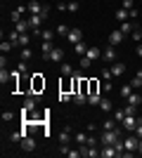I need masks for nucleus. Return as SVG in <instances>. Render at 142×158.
<instances>
[{
  "label": "nucleus",
  "mask_w": 142,
  "mask_h": 158,
  "mask_svg": "<svg viewBox=\"0 0 142 158\" xmlns=\"http://www.w3.org/2000/svg\"><path fill=\"white\" fill-rule=\"evenodd\" d=\"M26 12H31V14H43V17L47 19V14H50V7H47V5H41L38 0H31V2L26 5Z\"/></svg>",
  "instance_id": "nucleus-1"
},
{
  "label": "nucleus",
  "mask_w": 142,
  "mask_h": 158,
  "mask_svg": "<svg viewBox=\"0 0 142 158\" xmlns=\"http://www.w3.org/2000/svg\"><path fill=\"white\" fill-rule=\"evenodd\" d=\"M43 90H45V78H43L41 73H33V76H31V92L41 94Z\"/></svg>",
  "instance_id": "nucleus-2"
},
{
  "label": "nucleus",
  "mask_w": 142,
  "mask_h": 158,
  "mask_svg": "<svg viewBox=\"0 0 142 158\" xmlns=\"http://www.w3.org/2000/svg\"><path fill=\"white\" fill-rule=\"evenodd\" d=\"M118 139H121V137H118V127H116V130H104L100 142H102V146H104V144H116Z\"/></svg>",
  "instance_id": "nucleus-3"
},
{
  "label": "nucleus",
  "mask_w": 142,
  "mask_h": 158,
  "mask_svg": "<svg viewBox=\"0 0 142 158\" xmlns=\"http://www.w3.org/2000/svg\"><path fill=\"white\" fill-rule=\"evenodd\" d=\"M36 106H38V94H36V92H28L26 99H24V106H21V109H26V111H36Z\"/></svg>",
  "instance_id": "nucleus-4"
},
{
  "label": "nucleus",
  "mask_w": 142,
  "mask_h": 158,
  "mask_svg": "<svg viewBox=\"0 0 142 158\" xmlns=\"http://www.w3.org/2000/svg\"><path fill=\"white\" fill-rule=\"evenodd\" d=\"M123 144H126V151H137V146H140V139L135 137V135H128V137L123 139Z\"/></svg>",
  "instance_id": "nucleus-5"
},
{
  "label": "nucleus",
  "mask_w": 142,
  "mask_h": 158,
  "mask_svg": "<svg viewBox=\"0 0 142 158\" xmlns=\"http://www.w3.org/2000/svg\"><path fill=\"white\" fill-rule=\"evenodd\" d=\"M121 127L126 132H133L137 127V116H126V118H123V123H121Z\"/></svg>",
  "instance_id": "nucleus-6"
},
{
  "label": "nucleus",
  "mask_w": 142,
  "mask_h": 158,
  "mask_svg": "<svg viewBox=\"0 0 142 158\" xmlns=\"http://www.w3.org/2000/svg\"><path fill=\"white\" fill-rule=\"evenodd\" d=\"M102 158H118V151H116V146L114 144H104L102 146V151H100Z\"/></svg>",
  "instance_id": "nucleus-7"
},
{
  "label": "nucleus",
  "mask_w": 142,
  "mask_h": 158,
  "mask_svg": "<svg viewBox=\"0 0 142 158\" xmlns=\"http://www.w3.org/2000/svg\"><path fill=\"white\" fill-rule=\"evenodd\" d=\"M123 38H126V33H123L121 28H116V31H111V33H109V45H111V47H116V45H118V43H121Z\"/></svg>",
  "instance_id": "nucleus-8"
},
{
  "label": "nucleus",
  "mask_w": 142,
  "mask_h": 158,
  "mask_svg": "<svg viewBox=\"0 0 142 158\" xmlns=\"http://www.w3.org/2000/svg\"><path fill=\"white\" fill-rule=\"evenodd\" d=\"M19 144H21V151H33L36 149V139L31 137V135H24V139H21Z\"/></svg>",
  "instance_id": "nucleus-9"
},
{
  "label": "nucleus",
  "mask_w": 142,
  "mask_h": 158,
  "mask_svg": "<svg viewBox=\"0 0 142 158\" xmlns=\"http://www.w3.org/2000/svg\"><path fill=\"white\" fill-rule=\"evenodd\" d=\"M67 40L71 43V45H76V43H81V40H83V33H81V28H71V31L67 33Z\"/></svg>",
  "instance_id": "nucleus-10"
},
{
  "label": "nucleus",
  "mask_w": 142,
  "mask_h": 158,
  "mask_svg": "<svg viewBox=\"0 0 142 158\" xmlns=\"http://www.w3.org/2000/svg\"><path fill=\"white\" fill-rule=\"evenodd\" d=\"M62 57H64V50H62V47H54L52 52L45 54L43 59H47V61H59V64H62Z\"/></svg>",
  "instance_id": "nucleus-11"
},
{
  "label": "nucleus",
  "mask_w": 142,
  "mask_h": 158,
  "mask_svg": "<svg viewBox=\"0 0 142 158\" xmlns=\"http://www.w3.org/2000/svg\"><path fill=\"white\" fill-rule=\"evenodd\" d=\"M102 59L107 61V64H114V61H116V50L111 45H107V50L102 52Z\"/></svg>",
  "instance_id": "nucleus-12"
},
{
  "label": "nucleus",
  "mask_w": 142,
  "mask_h": 158,
  "mask_svg": "<svg viewBox=\"0 0 142 158\" xmlns=\"http://www.w3.org/2000/svg\"><path fill=\"white\" fill-rule=\"evenodd\" d=\"M14 31H17V33H28V31H31V24H28V19H19L17 24H14Z\"/></svg>",
  "instance_id": "nucleus-13"
},
{
  "label": "nucleus",
  "mask_w": 142,
  "mask_h": 158,
  "mask_svg": "<svg viewBox=\"0 0 142 158\" xmlns=\"http://www.w3.org/2000/svg\"><path fill=\"white\" fill-rule=\"evenodd\" d=\"M83 57H88V59H102V54H100V47H95V45H90L88 47V52H85V54H83Z\"/></svg>",
  "instance_id": "nucleus-14"
},
{
  "label": "nucleus",
  "mask_w": 142,
  "mask_h": 158,
  "mask_svg": "<svg viewBox=\"0 0 142 158\" xmlns=\"http://www.w3.org/2000/svg\"><path fill=\"white\" fill-rule=\"evenodd\" d=\"M43 19H45L43 14H31V17H28V24H31V28H38V26L43 24Z\"/></svg>",
  "instance_id": "nucleus-15"
},
{
  "label": "nucleus",
  "mask_w": 142,
  "mask_h": 158,
  "mask_svg": "<svg viewBox=\"0 0 142 158\" xmlns=\"http://www.w3.org/2000/svg\"><path fill=\"white\" fill-rule=\"evenodd\" d=\"M52 50H54L52 40H41V52H43V57H45V54H50Z\"/></svg>",
  "instance_id": "nucleus-16"
},
{
  "label": "nucleus",
  "mask_w": 142,
  "mask_h": 158,
  "mask_svg": "<svg viewBox=\"0 0 142 158\" xmlns=\"http://www.w3.org/2000/svg\"><path fill=\"white\" fill-rule=\"evenodd\" d=\"M111 73H114V76H123V73H126V64L114 61V64H111Z\"/></svg>",
  "instance_id": "nucleus-17"
},
{
  "label": "nucleus",
  "mask_w": 142,
  "mask_h": 158,
  "mask_svg": "<svg viewBox=\"0 0 142 158\" xmlns=\"http://www.w3.org/2000/svg\"><path fill=\"white\" fill-rule=\"evenodd\" d=\"M85 102H88V94L85 92H74V104L76 106H83Z\"/></svg>",
  "instance_id": "nucleus-18"
},
{
  "label": "nucleus",
  "mask_w": 142,
  "mask_h": 158,
  "mask_svg": "<svg viewBox=\"0 0 142 158\" xmlns=\"http://www.w3.org/2000/svg\"><path fill=\"white\" fill-rule=\"evenodd\" d=\"M24 10H26L24 5H21V7H14V10H12V14H10V17H12V21H14V24H17V21L21 19V14H24Z\"/></svg>",
  "instance_id": "nucleus-19"
},
{
  "label": "nucleus",
  "mask_w": 142,
  "mask_h": 158,
  "mask_svg": "<svg viewBox=\"0 0 142 158\" xmlns=\"http://www.w3.org/2000/svg\"><path fill=\"white\" fill-rule=\"evenodd\" d=\"M74 52L78 54V57H83V54L88 52V45H85V43L81 40V43H76V45H74Z\"/></svg>",
  "instance_id": "nucleus-20"
},
{
  "label": "nucleus",
  "mask_w": 142,
  "mask_h": 158,
  "mask_svg": "<svg viewBox=\"0 0 142 158\" xmlns=\"http://www.w3.org/2000/svg\"><path fill=\"white\" fill-rule=\"evenodd\" d=\"M130 85H133V90H140V87H142V71L135 73V78L130 80Z\"/></svg>",
  "instance_id": "nucleus-21"
},
{
  "label": "nucleus",
  "mask_w": 142,
  "mask_h": 158,
  "mask_svg": "<svg viewBox=\"0 0 142 158\" xmlns=\"http://www.w3.org/2000/svg\"><path fill=\"white\" fill-rule=\"evenodd\" d=\"M118 94H121L123 99H128L130 94H133V85H130V83H128V85H121V90H118Z\"/></svg>",
  "instance_id": "nucleus-22"
},
{
  "label": "nucleus",
  "mask_w": 142,
  "mask_h": 158,
  "mask_svg": "<svg viewBox=\"0 0 142 158\" xmlns=\"http://www.w3.org/2000/svg\"><path fill=\"white\" fill-rule=\"evenodd\" d=\"M100 109H102V111H114V104H111V99H104V97H102V102H100Z\"/></svg>",
  "instance_id": "nucleus-23"
},
{
  "label": "nucleus",
  "mask_w": 142,
  "mask_h": 158,
  "mask_svg": "<svg viewBox=\"0 0 142 158\" xmlns=\"http://www.w3.org/2000/svg\"><path fill=\"white\" fill-rule=\"evenodd\" d=\"M111 116H114V118H116V123H118V125H121V123H123V118H126V116H128V113H126V109H116V111L111 113Z\"/></svg>",
  "instance_id": "nucleus-24"
},
{
  "label": "nucleus",
  "mask_w": 142,
  "mask_h": 158,
  "mask_svg": "<svg viewBox=\"0 0 142 158\" xmlns=\"http://www.w3.org/2000/svg\"><path fill=\"white\" fill-rule=\"evenodd\" d=\"M100 102H102L100 92H95V94H88V104H90V106H100Z\"/></svg>",
  "instance_id": "nucleus-25"
},
{
  "label": "nucleus",
  "mask_w": 142,
  "mask_h": 158,
  "mask_svg": "<svg viewBox=\"0 0 142 158\" xmlns=\"http://www.w3.org/2000/svg\"><path fill=\"white\" fill-rule=\"evenodd\" d=\"M128 104H133V106H140V104H142V94L133 92V94L128 97Z\"/></svg>",
  "instance_id": "nucleus-26"
},
{
  "label": "nucleus",
  "mask_w": 142,
  "mask_h": 158,
  "mask_svg": "<svg viewBox=\"0 0 142 158\" xmlns=\"http://www.w3.org/2000/svg\"><path fill=\"white\" fill-rule=\"evenodd\" d=\"M12 47H14V43H12V40H2V43H0V52H2V54H7L10 50H12Z\"/></svg>",
  "instance_id": "nucleus-27"
},
{
  "label": "nucleus",
  "mask_w": 142,
  "mask_h": 158,
  "mask_svg": "<svg viewBox=\"0 0 142 158\" xmlns=\"http://www.w3.org/2000/svg\"><path fill=\"white\" fill-rule=\"evenodd\" d=\"M102 127H104V130H116V127H118V123H116V118L111 116L109 120H104V125H102Z\"/></svg>",
  "instance_id": "nucleus-28"
},
{
  "label": "nucleus",
  "mask_w": 142,
  "mask_h": 158,
  "mask_svg": "<svg viewBox=\"0 0 142 158\" xmlns=\"http://www.w3.org/2000/svg\"><path fill=\"white\" fill-rule=\"evenodd\" d=\"M59 102H62V104H67V102H74V92H62V90H59Z\"/></svg>",
  "instance_id": "nucleus-29"
},
{
  "label": "nucleus",
  "mask_w": 142,
  "mask_h": 158,
  "mask_svg": "<svg viewBox=\"0 0 142 158\" xmlns=\"http://www.w3.org/2000/svg\"><path fill=\"white\" fill-rule=\"evenodd\" d=\"M62 76H74V66L67 64V61H62Z\"/></svg>",
  "instance_id": "nucleus-30"
},
{
  "label": "nucleus",
  "mask_w": 142,
  "mask_h": 158,
  "mask_svg": "<svg viewBox=\"0 0 142 158\" xmlns=\"http://www.w3.org/2000/svg\"><path fill=\"white\" fill-rule=\"evenodd\" d=\"M116 19H121V21H128V19H130V17H128V10L118 7V10H116Z\"/></svg>",
  "instance_id": "nucleus-31"
},
{
  "label": "nucleus",
  "mask_w": 142,
  "mask_h": 158,
  "mask_svg": "<svg viewBox=\"0 0 142 158\" xmlns=\"http://www.w3.org/2000/svg\"><path fill=\"white\" fill-rule=\"evenodd\" d=\"M28 43H31L28 33H21V35H19V40H17V45H21V47H28Z\"/></svg>",
  "instance_id": "nucleus-32"
},
{
  "label": "nucleus",
  "mask_w": 142,
  "mask_h": 158,
  "mask_svg": "<svg viewBox=\"0 0 142 158\" xmlns=\"http://www.w3.org/2000/svg\"><path fill=\"white\" fill-rule=\"evenodd\" d=\"M24 139V130H19V132H10V142H21Z\"/></svg>",
  "instance_id": "nucleus-33"
},
{
  "label": "nucleus",
  "mask_w": 142,
  "mask_h": 158,
  "mask_svg": "<svg viewBox=\"0 0 142 158\" xmlns=\"http://www.w3.org/2000/svg\"><path fill=\"white\" fill-rule=\"evenodd\" d=\"M88 85H90V92L88 94H95V92H100V83H97V80H88Z\"/></svg>",
  "instance_id": "nucleus-34"
},
{
  "label": "nucleus",
  "mask_w": 142,
  "mask_h": 158,
  "mask_svg": "<svg viewBox=\"0 0 142 158\" xmlns=\"http://www.w3.org/2000/svg\"><path fill=\"white\" fill-rule=\"evenodd\" d=\"M121 31L128 35V33H133V24H130V19L128 21H121Z\"/></svg>",
  "instance_id": "nucleus-35"
},
{
  "label": "nucleus",
  "mask_w": 142,
  "mask_h": 158,
  "mask_svg": "<svg viewBox=\"0 0 142 158\" xmlns=\"http://www.w3.org/2000/svg\"><path fill=\"white\" fill-rule=\"evenodd\" d=\"M71 130H64V132H59V144H67L69 139H71V135H69Z\"/></svg>",
  "instance_id": "nucleus-36"
},
{
  "label": "nucleus",
  "mask_w": 142,
  "mask_h": 158,
  "mask_svg": "<svg viewBox=\"0 0 142 158\" xmlns=\"http://www.w3.org/2000/svg\"><path fill=\"white\" fill-rule=\"evenodd\" d=\"M31 57H33V52H31V47H24V50H21V59H24V61H28Z\"/></svg>",
  "instance_id": "nucleus-37"
},
{
  "label": "nucleus",
  "mask_w": 142,
  "mask_h": 158,
  "mask_svg": "<svg viewBox=\"0 0 142 158\" xmlns=\"http://www.w3.org/2000/svg\"><path fill=\"white\" fill-rule=\"evenodd\" d=\"M10 76H12V73H7V69H5V66H2V71H0V83L5 85L7 80H10Z\"/></svg>",
  "instance_id": "nucleus-38"
},
{
  "label": "nucleus",
  "mask_w": 142,
  "mask_h": 158,
  "mask_svg": "<svg viewBox=\"0 0 142 158\" xmlns=\"http://www.w3.org/2000/svg\"><path fill=\"white\" fill-rule=\"evenodd\" d=\"M57 31H41V40H52Z\"/></svg>",
  "instance_id": "nucleus-39"
},
{
  "label": "nucleus",
  "mask_w": 142,
  "mask_h": 158,
  "mask_svg": "<svg viewBox=\"0 0 142 158\" xmlns=\"http://www.w3.org/2000/svg\"><path fill=\"white\" fill-rule=\"evenodd\" d=\"M54 31L59 33V35H64V38H67V33H69V31H71V28H69V26H64V24H59V26L54 28Z\"/></svg>",
  "instance_id": "nucleus-40"
},
{
  "label": "nucleus",
  "mask_w": 142,
  "mask_h": 158,
  "mask_svg": "<svg viewBox=\"0 0 142 158\" xmlns=\"http://www.w3.org/2000/svg\"><path fill=\"white\" fill-rule=\"evenodd\" d=\"M81 59V69L85 71V69H90V64H93V59H88V57H78Z\"/></svg>",
  "instance_id": "nucleus-41"
},
{
  "label": "nucleus",
  "mask_w": 142,
  "mask_h": 158,
  "mask_svg": "<svg viewBox=\"0 0 142 158\" xmlns=\"http://www.w3.org/2000/svg\"><path fill=\"white\" fill-rule=\"evenodd\" d=\"M76 142H78V144H88V135H85V132H78V135H76Z\"/></svg>",
  "instance_id": "nucleus-42"
},
{
  "label": "nucleus",
  "mask_w": 142,
  "mask_h": 158,
  "mask_svg": "<svg viewBox=\"0 0 142 158\" xmlns=\"http://www.w3.org/2000/svg\"><path fill=\"white\" fill-rule=\"evenodd\" d=\"M121 7H123V10H133V7H135V0H123Z\"/></svg>",
  "instance_id": "nucleus-43"
},
{
  "label": "nucleus",
  "mask_w": 142,
  "mask_h": 158,
  "mask_svg": "<svg viewBox=\"0 0 142 158\" xmlns=\"http://www.w3.org/2000/svg\"><path fill=\"white\" fill-rule=\"evenodd\" d=\"M126 113H128V116H137V106L128 104V106H126Z\"/></svg>",
  "instance_id": "nucleus-44"
},
{
  "label": "nucleus",
  "mask_w": 142,
  "mask_h": 158,
  "mask_svg": "<svg viewBox=\"0 0 142 158\" xmlns=\"http://www.w3.org/2000/svg\"><path fill=\"white\" fill-rule=\"evenodd\" d=\"M102 78H104V80H111V78H114L111 69H104V71H102Z\"/></svg>",
  "instance_id": "nucleus-45"
},
{
  "label": "nucleus",
  "mask_w": 142,
  "mask_h": 158,
  "mask_svg": "<svg viewBox=\"0 0 142 158\" xmlns=\"http://www.w3.org/2000/svg\"><path fill=\"white\" fill-rule=\"evenodd\" d=\"M17 69H19V71L24 73V76H26V71H28V66H26V61H24V59H21L19 64H17Z\"/></svg>",
  "instance_id": "nucleus-46"
},
{
  "label": "nucleus",
  "mask_w": 142,
  "mask_h": 158,
  "mask_svg": "<svg viewBox=\"0 0 142 158\" xmlns=\"http://www.w3.org/2000/svg\"><path fill=\"white\" fill-rule=\"evenodd\" d=\"M12 118H14V113H12V111H2V120H5V123H10Z\"/></svg>",
  "instance_id": "nucleus-47"
},
{
  "label": "nucleus",
  "mask_w": 142,
  "mask_h": 158,
  "mask_svg": "<svg viewBox=\"0 0 142 158\" xmlns=\"http://www.w3.org/2000/svg\"><path fill=\"white\" fill-rule=\"evenodd\" d=\"M130 35H133V40H135V43H140V40H142V31H133Z\"/></svg>",
  "instance_id": "nucleus-48"
},
{
  "label": "nucleus",
  "mask_w": 142,
  "mask_h": 158,
  "mask_svg": "<svg viewBox=\"0 0 142 158\" xmlns=\"http://www.w3.org/2000/svg\"><path fill=\"white\" fill-rule=\"evenodd\" d=\"M102 87H104V92H111V90H114V85H111V80H104V85H102Z\"/></svg>",
  "instance_id": "nucleus-49"
},
{
  "label": "nucleus",
  "mask_w": 142,
  "mask_h": 158,
  "mask_svg": "<svg viewBox=\"0 0 142 158\" xmlns=\"http://www.w3.org/2000/svg\"><path fill=\"white\" fill-rule=\"evenodd\" d=\"M67 10L69 12H76V10H78V2H67Z\"/></svg>",
  "instance_id": "nucleus-50"
},
{
  "label": "nucleus",
  "mask_w": 142,
  "mask_h": 158,
  "mask_svg": "<svg viewBox=\"0 0 142 158\" xmlns=\"http://www.w3.org/2000/svg\"><path fill=\"white\" fill-rule=\"evenodd\" d=\"M67 156H71V158H81V149H78V151H71V149H69Z\"/></svg>",
  "instance_id": "nucleus-51"
},
{
  "label": "nucleus",
  "mask_w": 142,
  "mask_h": 158,
  "mask_svg": "<svg viewBox=\"0 0 142 158\" xmlns=\"http://www.w3.org/2000/svg\"><path fill=\"white\" fill-rule=\"evenodd\" d=\"M133 135H135V137H137V139H142V125H137V127H135V130H133Z\"/></svg>",
  "instance_id": "nucleus-52"
},
{
  "label": "nucleus",
  "mask_w": 142,
  "mask_h": 158,
  "mask_svg": "<svg viewBox=\"0 0 142 158\" xmlns=\"http://www.w3.org/2000/svg\"><path fill=\"white\" fill-rule=\"evenodd\" d=\"M128 17H130V19H137V10H135V7H133V10H128Z\"/></svg>",
  "instance_id": "nucleus-53"
},
{
  "label": "nucleus",
  "mask_w": 142,
  "mask_h": 158,
  "mask_svg": "<svg viewBox=\"0 0 142 158\" xmlns=\"http://www.w3.org/2000/svg\"><path fill=\"white\" fill-rule=\"evenodd\" d=\"M88 146H97V139H95V137H88Z\"/></svg>",
  "instance_id": "nucleus-54"
},
{
  "label": "nucleus",
  "mask_w": 142,
  "mask_h": 158,
  "mask_svg": "<svg viewBox=\"0 0 142 158\" xmlns=\"http://www.w3.org/2000/svg\"><path fill=\"white\" fill-rule=\"evenodd\" d=\"M137 54L142 57V43H137Z\"/></svg>",
  "instance_id": "nucleus-55"
},
{
  "label": "nucleus",
  "mask_w": 142,
  "mask_h": 158,
  "mask_svg": "<svg viewBox=\"0 0 142 158\" xmlns=\"http://www.w3.org/2000/svg\"><path fill=\"white\" fill-rule=\"evenodd\" d=\"M137 153H142V139H140V146H137Z\"/></svg>",
  "instance_id": "nucleus-56"
},
{
  "label": "nucleus",
  "mask_w": 142,
  "mask_h": 158,
  "mask_svg": "<svg viewBox=\"0 0 142 158\" xmlns=\"http://www.w3.org/2000/svg\"><path fill=\"white\" fill-rule=\"evenodd\" d=\"M137 125H142V118H137Z\"/></svg>",
  "instance_id": "nucleus-57"
},
{
  "label": "nucleus",
  "mask_w": 142,
  "mask_h": 158,
  "mask_svg": "<svg viewBox=\"0 0 142 158\" xmlns=\"http://www.w3.org/2000/svg\"><path fill=\"white\" fill-rule=\"evenodd\" d=\"M140 31H142V28H140Z\"/></svg>",
  "instance_id": "nucleus-58"
},
{
  "label": "nucleus",
  "mask_w": 142,
  "mask_h": 158,
  "mask_svg": "<svg viewBox=\"0 0 142 158\" xmlns=\"http://www.w3.org/2000/svg\"><path fill=\"white\" fill-rule=\"evenodd\" d=\"M140 90H142V87H140Z\"/></svg>",
  "instance_id": "nucleus-59"
}]
</instances>
